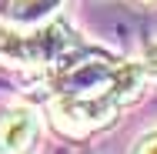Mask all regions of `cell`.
Returning a JSON list of instances; mask_svg holds the SVG:
<instances>
[{
	"label": "cell",
	"mask_w": 157,
	"mask_h": 154,
	"mask_svg": "<svg viewBox=\"0 0 157 154\" xmlns=\"http://www.w3.org/2000/svg\"><path fill=\"white\" fill-rule=\"evenodd\" d=\"M144 87L140 64H121L110 87L90 94H54L50 101V121L57 131L70 137H84L90 131H100L121 114V107L130 104Z\"/></svg>",
	"instance_id": "6da1fadb"
},
{
	"label": "cell",
	"mask_w": 157,
	"mask_h": 154,
	"mask_svg": "<svg viewBox=\"0 0 157 154\" xmlns=\"http://www.w3.org/2000/svg\"><path fill=\"white\" fill-rule=\"evenodd\" d=\"M74 47V34L63 24H44L40 30H7L0 27V61L10 67H47Z\"/></svg>",
	"instance_id": "7a4b0ae2"
},
{
	"label": "cell",
	"mask_w": 157,
	"mask_h": 154,
	"mask_svg": "<svg viewBox=\"0 0 157 154\" xmlns=\"http://www.w3.org/2000/svg\"><path fill=\"white\" fill-rule=\"evenodd\" d=\"M40 137V117L33 107H10L0 117V154H30Z\"/></svg>",
	"instance_id": "3957f363"
},
{
	"label": "cell",
	"mask_w": 157,
	"mask_h": 154,
	"mask_svg": "<svg viewBox=\"0 0 157 154\" xmlns=\"http://www.w3.org/2000/svg\"><path fill=\"white\" fill-rule=\"evenodd\" d=\"M57 7H60V0H13V3H10V20L33 27V24L47 20Z\"/></svg>",
	"instance_id": "277c9868"
},
{
	"label": "cell",
	"mask_w": 157,
	"mask_h": 154,
	"mask_svg": "<svg viewBox=\"0 0 157 154\" xmlns=\"http://www.w3.org/2000/svg\"><path fill=\"white\" fill-rule=\"evenodd\" d=\"M140 74H144V81L157 84V44L144 47V54H140Z\"/></svg>",
	"instance_id": "5b68a950"
},
{
	"label": "cell",
	"mask_w": 157,
	"mask_h": 154,
	"mask_svg": "<svg viewBox=\"0 0 157 154\" xmlns=\"http://www.w3.org/2000/svg\"><path fill=\"white\" fill-rule=\"evenodd\" d=\"M130 154H157V127H154V131H147V134H140Z\"/></svg>",
	"instance_id": "8992f818"
},
{
	"label": "cell",
	"mask_w": 157,
	"mask_h": 154,
	"mask_svg": "<svg viewBox=\"0 0 157 154\" xmlns=\"http://www.w3.org/2000/svg\"><path fill=\"white\" fill-rule=\"evenodd\" d=\"M137 3H144V7H154L157 0H137Z\"/></svg>",
	"instance_id": "52a82bcc"
}]
</instances>
